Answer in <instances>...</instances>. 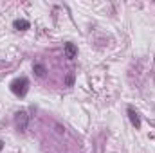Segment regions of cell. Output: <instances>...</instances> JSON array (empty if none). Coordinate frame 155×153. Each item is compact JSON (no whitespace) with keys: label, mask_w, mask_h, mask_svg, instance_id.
<instances>
[{"label":"cell","mask_w":155,"mask_h":153,"mask_svg":"<svg viewBox=\"0 0 155 153\" xmlns=\"http://www.w3.org/2000/svg\"><path fill=\"white\" fill-rule=\"evenodd\" d=\"M9 88H11V92H13L16 97H24V96L27 94V90H29V79H27L25 76L16 77V79L11 81Z\"/></svg>","instance_id":"cell-1"},{"label":"cell","mask_w":155,"mask_h":153,"mask_svg":"<svg viewBox=\"0 0 155 153\" xmlns=\"http://www.w3.org/2000/svg\"><path fill=\"white\" fill-rule=\"evenodd\" d=\"M27 122H29V115L27 112H18V114L15 115V126H16V130L18 132H24L25 128H27Z\"/></svg>","instance_id":"cell-2"},{"label":"cell","mask_w":155,"mask_h":153,"mask_svg":"<svg viewBox=\"0 0 155 153\" xmlns=\"http://www.w3.org/2000/svg\"><path fill=\"white\" fill-rule=\"evenodd\" d=\"M76 54H78V49L74 47V43H67L65 45V56L69 60H72V58H76Z\"/></svg>","instance_id":"cell-3"},{"label":"cell","mask_w":155,"mask_h":153,"mask_svg":"<svg viewBox=\"0 0 155 153\" xmlns=\"http://www.w3.org/2000/svg\"><path fill=\"white\" fill-rule=\"evenodd\" d=\"M128 115H130V121H132V124H134L135 128H141V119H139L137 112H134L132 108H128Z\"/></svg>","instance_id":"cell-4"},{"label":"cell","mask_w":155,"mask_h":153,"mask_svg":"<svg viewBox=\"0 0 155 153\" xmlns=\"http://www.w3.org/2000/svg\"><path fill=\"white\" fill-rule=\"evenodd\" d=\"M13 27L16 31H25V29H29V22L27 20H15L13 22Z\"/></svg>","instance_id":"cell-5"},{"label":"cell","mask_w":155,"mask_h":153,"mask_svg":"<svg viewBox=\"0 0 155 153\" xmlns=\"http://www.w3.org/2000/svg\"><path fill=\"white\" fill-rule=\"evenodd\" d=\"M35 70H36L38 76H45V67L43 65H35Z\"/></svg>","instance_id":"cell-6"},{"label":"cell","mask_w":155,"mask_h":153,"mask_svg":"<svg viewBox=\"0 0 155 153\" xmlns=\"http://www.w3.org/2000/svg\"><path fill=\"white\" fill-rule=\"evenodd\" d=\"M2 148H4V142H2V141H0V150H2Z\"/></svg>","instance_id":"cell-7"}]
</instances>
